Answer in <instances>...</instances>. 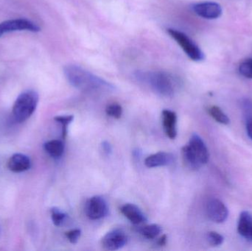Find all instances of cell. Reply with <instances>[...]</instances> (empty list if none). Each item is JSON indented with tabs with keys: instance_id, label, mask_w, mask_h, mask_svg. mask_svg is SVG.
Masks as SVG:
<instances>
[{
	"instance_id": "3957f363",
	"label": "cell",
	"mask_w": 252,
	"mask_h": 251,
	"mask_svg": "<svg viewBox=\"0 0 252 251\" xmlns=\"http://www.w3.org/2000/svg\"><path fill=\"white\" fill-rule=\"evenodd\" d=\"M136 78L149 86L154 92L164 97H171L176 91L174 80L164 72H139Z\"/></svg>"
},
{
	"instance_id": "9a60e30c",
	"label": "cell",
	"mask_w": 252,
	"mask_h": 251,
	"mask_svg": "<svg viewBox=\"0 0 252 251\" xmlns=\"http://www.w3.org/2000/svg\"><path fill=\"white\" fill-rule=\"evenodd\" d=\"M238 231L244 238L252 239V217L248 212H243L241 214Z\"/></svg>"
},
{
	"instance_id": "8fae6325",
	"label": "cell",
	"mask_w": 252,
	"mask_h": 251,
	"mask_svg": "<svg viewBox=\"0 0 252 251\" xmlns=\"http://www.w3.org/2000/svg\"><path fill=\"white\" fill-rule=\"evenodd\" d=\"M173 159L174 156L171 153L158 152L147 157L145 160V165L149 168L168 166L173 164Z\"/></svg>"
},
{
	"instance_id": "ac0fdd59",
	"label": "cell",
	"mask_w": 252,
	"mask_h": 251,
	"mask_svg": "<svg viewBox=\"0 0 252 251\" xmlns=\"http://www.w3.org/2000/svg\"><path fill=\"white\" fill-rule=\"evenodd\" d=\"M208 113L210 116L219 123L223 125H228L229 123V119L226 113H223V111L218 106H211L208 109Z\"/></svg>"
},
{
	"instance_id": "30bf717a",
	"label": "cell",
	"mask_w": 252,
	"mask_h": 251,
	"mask_svg": "<svg viewBox=\"0 0 252 251\" xmlns=\"http://www.w3.org/2000/svg\"><path fill=\"white\" fill-rule=\"evenodd\" d=\"M194 12L200 17L207 19H216L222 15L221 6L214 1H204L194 4Z\"/></svg>"
},
{
	"instance_id": "7a4b0ae2",
	"label": "cell",
	"mask_w": 252,
	"mask_h": 251,
	"mask_svg": "<svg viewBox=\"0 0 252 251\" xmlns=\"http://www.w3.org/2000/svg\"><path fill=\"white\" fill-rule=\"evenodd\" d=\"M182 153L186 166L194 170L206 165L210 159L207 146L202 139L195 134H192L188 144L182 147Z\"/></svg>"
},
{
	"instance_id": "e0dca14e",
	"label": "cell",
	"mask_w": 252,
	"mask_h": 251,
	"mask_svg": "<svg viewBox=\"0 0 252 251\" xmlns=\"http://www.w3.org/2000/svg\"><path fill=\"white\" fill-rule=\"evenodd\" d=\"M161 227L157 224L145 225L139 229V232L148 240H153V239L156 238L161 233Z\"/></svg>"
},
{
	"instance_id": "277c9868",
	"label": "cell",
	"mask_w": 252,
	"mask_h": 251,
	"mask_svg": "<svg viewBox=\"0 0 252 251\" xmlns=\"http://www.w3.org/2000/svg\"><path fill=\"white\" fill-rule=\"evenodd\" d=\"M38 103V94L32 90L22 92L15 101L13 107V115L15 120L23 122L31 117L34 113Z\"/></svg>"
},
{
	"instance_id": "4fadbf2b",
	"label": "cell",
	"mask_w": 252,
	"mask_h": 251,
	"mask_svg": "<svg viewBox=\"0 0 252 251\" xmlns=\"http://www.w3.org/2000/svg\"><path fill=\"white\" fill-rule=\"evenodd\" d=\"M176 122H177V116L174 112L170 110L163 111V128L166 135L170 139H174L177 135Z\"/></svg>"
},
{
	"instance_id": "603a6c76",
	"label": "cell",
	"mask_w": 252,
	"mask_h": 251,
	"mask_svg": "<svg viewBox=\"0 0 252 251\" xmlns=\"http://www.w3.org/2000/svg\"><path fill=\"white\" fill-rule=\"evenodd\" d=\"M207 240L212 246H219L223 242V237L219 233L211 231L207 234Z\"/></svg>"
},
{
	"instance_id": "7402d4cb",
	"label": "cell",
	"mask_w": 252,
	"mask_h": 251,
	"mask_svg": "<svg viewBox=\"0 0 252 251\" xmlns=\"http://www.w3.org/2000/svg\"><path fill=\"white\" fill-rule=\"evenodd\" d=\"M106 112L108 116L115 118V119H120L123 114V108L118 103H112L107 106Z\"/></svg>"
},
{
	"instance_id": "6da1fadb",
	"label": "cell",
	"mask_w": 252,
	"mask_h": 251,
	"mask_svg": "<svg viewBox=\"0 0 252 251\" xmlns=\"http://www.w3.org/2000/svg\"><path fill=\"white\" fill-rule=\"evenodd\" d=\"M63 72L68 82L84 92H104L112 91L115 88L110 83L77 65H67Z\"/></svg>"
},
{
	"instance_id": "d4e9b609",
	"label": "cell",
	"mask_w": 252,
	"mask_h": 251,
	"mask_svg": "<svg viewBox=\"0 0 252 251\" xmlns=\"http://www.w3.org/2000/svg\"><path fill=\"white\" fill-rule=\"evenodd\" d=\"M102 149H103V152L106 155H109L110 153H112V147L108 141H105L102 143Z\"/></svg>"
},
{
	"instance_id": "5b68a950",
	"label": "cell",
	"mask_w": 252,
	"mask_h": 251,
	"mask_svg": "<svg viewBox=\"0 0 252 251\" xmlns=\"http://www.w3.org/2000/svg\"><path fill=\"white\" fill-rule=\"evenodd\" d=\"M167 32L182 47V50L191 60L194 61L204 60V55L201 49L186 34L174 29H168Z\"/></svg>"
},
{
	"instance_id": "5bb4252c",
	"label": "cell",
	"mask_w": 252,
	"mask_h": 251,
	"mask_svg": "<svg viewBox=\"0 0 252 251\" xmlns=\"http://www.w3.org/2000/svg\"><path fill=\"white\" fill-rule=\"evenodd\" d=\"M121 212L124 216L134 225H139L146 222V218L142 211L134 204L126 203L121 208Z\"/></svg>"
},
{
	"instance_id": "9c48e42d",
	"label": "cell",
	"mask_w": 252,
	"mask_h": 251,
	"mask_svg": "<svg viewBox=\"0 0 252 251\" xmlns=\"http://www.w3.org/2000/svg\"><path fill=\"white\" fill-rule=\"evenodd\" d=\"M206 212L208 218L216 223L224 222L229 215L227 208L218 199H213L207 203Z\"/></svg>"
},
{
	"instance_id": "8992f818",
	"label": "cell",
	"mask_w": 252,
	"mask_h": 251,
	"mask_svg": "<svg viewBox=\"0 0 252 251\" xmlns=\"http://www.w3.org/2000/svg\"><path fill=\"white\" fill-rule=\"evenodd\" d=\"M23 30L39 32L40 28L36 24L26 19H10L0 23V37L9 32Z\"/></svg>"
},
{
	"instance_id": "44dd1931",
	"label": "cell",
	"mask_w": 252,
	"mask_h": 251,
	"mask_svg": "<svg viewBox=\"0 0 252 251\" xmlns=\"http://www.w3.org/2000/svg\"><path fill=\"white\" fill-rule=\"evenodd\" d=\"M239 72L242 76L252 79V58L246 59L240 64Z\"/></svg>"
},
{
	"instance_id": "7c38bea8",
	"label": "cell",
	"mask_w": 252,
	"mask_h": 251,
	"mask_svg": "<svg viewBox=\"0 0 252 251\" xmlns=\"http://www.w3.org/2000/svg\"><path fill=\"white\" fill-rule=\"evenodd\" d=\"M31 159L26 155L16 153L9 159L7 167L13 172H22L28 170L31 167Z\"/></svg>"
},
{
	"instance_id": "ba28073f",
	"label": "cell",
	"mask_w": 252,
	"mask_h": 251,
	"mask_svg": "<svg viewBox=\"0 0 252 251\" xmlns=\"http://www.w3.org/2000/svg\"><path fill=\"white\" fill-rule=\"evenodd\" d=\"M127 241V235L123 230L115 229L109 231L102 239V246L106 250L117 251L124 247Z\"/></svg>"
},
{
	"instance_id": "cb8c5ba5",
	"label": "cell",
	"mask_w": 252,
	"mask_h": 251,
	"mask_svg": "<svg viewBox=\"0 0 252 251\" xmlns=\"http://www.w3.org/2000/svg\"><path fill=\"white\" fill-rule=\"evenodd\" d=\"M66 238L72 244H75L79 240L81 235V231L80 229H72L65 233Z\"/></svg>"
},
{
	"instance_id": "52a82bcc",
	"label": "cell",
	"mask_w": 252,
	"mask_h": 251,
	"mask_svg": "<svg viewBox=\"0 0 252 251\" xmlns=\"http://www.w3.org/2000/svg\"><path fill=\"white\" fill-rule=\"evenodd\" d=\"M87 216L92 221H97L106 217L109 212L107 203L103 197L94 196L87 200L85 206Z\"/></svg>"
},
{
	"instance_id": "ffe728a7",
	"label": "cell",
	"mask_w": 252,
	"mask_h": 251,
	"mask_svg": "<svg viewBox=\"0 0 252 251\" xmlns=\"http://www.w3.org/2000/svg\"><path fill=\"white\" fill-rule=\"evenodd\" d=\"M50 212H51L52 221L56 226H61L67 218V215L58 208H53Z\"/></svg>"
},
{
	"instance_id": "d6986e66",
	"label": "cell",
	"mask_w": 252,
	"mask_h": 251,
	"mask_svg": "<svg viewBox=\"0 0 252 251\" xmlns=\"http://www.w3.org/2000/svg\"><path fill=\"white\" fill-rule=\"evenodd\" d=\"M55 121L59 122L62 126V137L66 138L67 135V127L71 122L73 121L74 116L72 115H63V116H57L54 118Z\"/></svg>"
},
{
	"instance_id": "4316f807",
	"label": "cell",
	"mask_w": 252,
	"mask_h": 251,
	"mask_svg": "<svg viewBox=\"0 0 252 251\" xmlns=\"http://www.w3.org/2000/svg\"><path fill=\"white\" fill-rule=\"evenodd\" d=\"M166 243H167V237H166V235H163L162 237L158 240V245L160 246H163L166 244Z\"/></svg>"
},
{
	"instance_id": "2e32d148",
	"label": "cell",
	"mask_w": 252,
	"mask_h": 251,
	"mask_svg": "<svg viewBox=\"0 0 252 251\" xmlns=\"http://www.w3.org/2000/svg\"><path fill=\"white\" fill-rule=\"evenodd\" d=\"M45 151L53 158H60L64 152V144L60 140H51L44 144Z\"/></svg>"
},
{
	"instance_id": "484cf974",
	"label": "cell",
	"mask_w": 252,
	"mask_h": 251,
	"mask_svg": "<svg viewBox=\"0 0 252 251\" xmlns=\"http://www.w3.org/2000/svg\"><path fill=\"white\" fill-rule=\"evenodd\" d=\"M247 131L249 137H250V139L252 140V118H250V119L247 120Z\"/></svg>"
}]
</instances>
